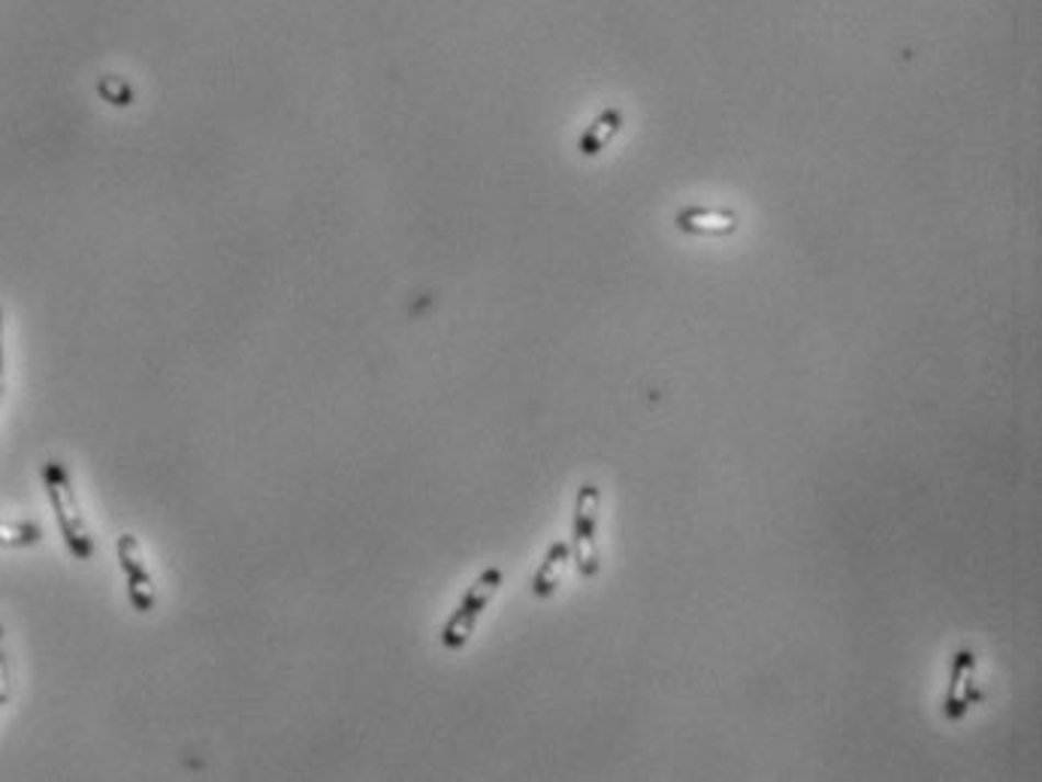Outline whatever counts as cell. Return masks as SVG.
Here are the masks:
<instances>
[{
	"label": "cell",
	"mask_w": 1042,
	"mask_h": 782,
	"mask_svg": "<svg viewBox=\"0 0 1042 782\" xmlns=\"http://www.w3.org/2000/svg\"><path fill=\"white\" fill-rule=\"evenodd\" d=\"M502 580H505V571L502 568H486L481 571V577L474 580L469 592L462 596L460 608L450 613V620L441 628V644L450 653H460L469 641H472L474 628H478V620L484 616V611L490 608V601L496 599L498 587H502Z\"/></svg>",
	"instance_id": "2"
},
{
	"label": "cell",
	"mask_w": 1042,
	"mask_h": 782,
	"mask_svg": "<svg viewBox=\"0 0 1042 782\" xmlns=\"http://www.w3.org/2000/svg\"><path fill=\"white\" fill-rule=\"evenodd\" d=\"M0 637H3V625H0Z\"/></svg>",
	"instance_id": "9"
},
{
	"label": "cell",
	"mask_w": 1042,
	"mask_h": 782,
	"mask_svg": "<svg viewBox=\"0 0 1042 782\" xmlns=\"http://www.w3.org/2000/svg\"><path fill=\"white\" fill-rule=\"evenodd\" d=\"M43 484H46V496H49L52 511H55V523L61 529V539L67 544V551L79 563L94 559V539H91V529H88L79 499H76L74 480L70 472L61 460H46L43 465Z\"/></svg>",
	"instance_id": "1"
},
{
	"label": "cell",
	"mask_w": 1042,
	"mask_h": 782,
	"mask_svg": "<svg viewBox=\"0 0 1042 782\" xmlns=\"http://www.w3.org/2000/svg\"><path fill=\"white\" fill-rule=\"evenodd\" d=\"M43 541V529L37 523H3L0 520V547L7 551H25Z\"/></svg>",
	"instance_id": "6"
},
{
	"label": "cell",
	"mask_w": 1042,
	"mask_h": 782,
	"mask_svg": "<svg viewBox=\"0 0 1042 782\" xmlns=\"http://www.w3.org/2000/svg\"><path fill=\"white\" fill-rule=\"evenodd\" d=\"M0 399H3V311H0Z\"/></svg>",
	"instance_id": "8"
},
{
	"label": "cell",
	"mask_w": 1042,
	"mask_h": 782,
	"mask_svg": "<svg viewBox=\"0 0 1042 782\" xmlns=\"http://www.w3.org/2000/svg\"><path fill=\"white\" fill-rule=\"evenodd\" d=\"M7 698H10V671H7V659L0 653V704H7Z\"/></svg>",
	"instance_id": "7"
},
{
	"label": "cell",
	"mask_w": 1042,
	"mask_h": 782,
	"mask_svg": "<svg viewBox=\"0 0 1042 782\" xmlns=\"http://www.w3.org/2000/svg\"><path fill=\"white\" fill-rule=\"evenodd\" d=\"M598 505H602V492L593 484H583L578 489V499H574V526H571V559L578 565L581 577H595L602 568V556H598Z\"/></svg>",
	"instance_id": "3"
},
{
	"label": "cell",
	"mask_w": 1042,
	"mask_h": 782,
	"mask_svg": "<svg viewBox=\"0 0 1042 782\" xmlns=\"http://www.w3.org/2000/svg\"><path fill=\"white\" fill-rule=\"evenodd\" d=\"M571 559V547L565 541H557L550 551H547L545 563L538 565V571L533 577V592L535 599H550L559 587V577L565 571V563Z\"/></svg>",
	"instance_id": "5"
},
{
	"label": "cell",
	"mask_w": 1042,
	"mask_h": 782,
	"mask_svg": "<svg viewBox=\"0 0 1042 782\" xmlns=\"http://www.w3.org/2000/svg\"><path fill=\"white\" fill-rule=\"evenodd\" d=\"M115 553H119V565H122L124 580H127L131 608H134L136 613H152L155 611V604H158V587H155V580H152V571H148L146 559H143V547H139L136 535L124 532L119 544H115Z\"/></svg>",
	"instance_id": "4"
}]
</instances>
